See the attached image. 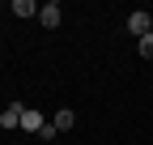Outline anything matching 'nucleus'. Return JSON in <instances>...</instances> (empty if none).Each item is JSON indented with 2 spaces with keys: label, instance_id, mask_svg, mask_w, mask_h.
I'll return each instance as SVG.
<instances>
[{
  "label": "nucleus",
  "instance_id": "nucleus-4",
  "mask_svg": "<svg viewBox=\"0 0 153 145\" xmlns=\"http://www.w3.org/2000/svg\"><path fill=\"white\" fill-rule=\"evenodd\" d=\"M22 128L38 137V132H43V128H47V115H38V111H30V107H26V115H22Z\"/></svg>",
  "mask_w": 153,
  "mask_h": 145
},
{
  "label": "nucleus",
  "instance_id": "nucleus-5",
  "mask_svg": "<svg viewBox=\"0 0 153 145\" xmlns=\"http://www.w3.org/2000/svg\"><path fill=\"white\" fill-rule=\"evenodd\" d=\"M51 124H55V132H68L72 124H76V111H68V107H60V111L51 115Z\"/></svg>",
  "mask_w": 153,
  "mask_h": 145
},
{
  "label": "nucleus",
  "instance_id": "nucleus-6",
  "mask_svg": "<svg viewBox=\"0 0 153 145\" xmlns=\"http://www.w3.org/2000/svg\"><path fill=\"white\" fill-rule=\"evenodd\" d=\"M38 9L43 4H34V0H13V13L17 17H38Z\"/></svg>",
  "mask_w": 153,
  "mask_h": 145
},
{
  "label": "nucleus",
  "instance_id": "nucleus-1",
  "mask_svg": "<svg viewBox=\"0 0 153 145\" xmlns=\"http://www.w3.org/2000/svg\"><path fill=\"white\" fill-rule=\"evenodd\" d=\"M149 30H153V13H145V9L128 13V34H136V39H145Z\"/></svg>",
  "mask_w": 153,
  "mask_h": 145
},
{
  "label": "nucleus",
  "instance_id": "nucleus-7",
  "mask_svg": "<svg viewBox=\"0 0 153 145\" xmlns=\"http://www.w3.org/2000/svg\"><path fill=\"white\" fill-rule=\"evenodd\" d=\"M136 51H140V56H149V60H153V30L145 34V39H136Z\"/></svg>",
  "mask_w": 153,
  "mask_h": 145
},
{
  "label": "nucleus",
  "instance_id": "nucleus-3",
  "mask_svg": "<svg viewBox=\"0 0 153 145\" xmlns=\"http://www.w3.org/2000/svg\"><path fill=\"white\" fill-rule=\"evenodd\" d=\"M38 22H43L47 30H55V26H60V4H55V0H47L43 9H38Z\"/></svg>",
  "mask_w": 153,
  "mask_h": 145
},
{
  "label": "nucleus",
  "instance_id": "nucleus-2",
  "mask_svg": "<svg viewBox=\"0 0 153 145\" xmlns=\"http://www.w3.org/2000/svg\"><path fill=\"white\" fill-rule=\"evenodd\" d=\"M22 115H26V107L22 102H9L4 111H0V128H22Z\"/></svg>",
  "mask_w": 153,
  "mask_h": 145
}]
</instances>
